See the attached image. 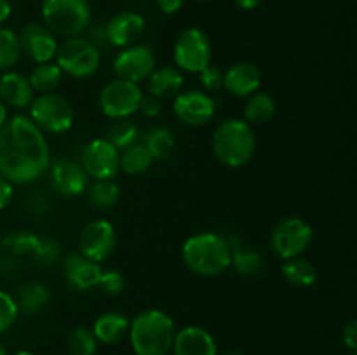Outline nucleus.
<instances>
[{"mask_svg": "<svg viewBox=\"0 0 357 355\" xmlns=\"http://www.w3.org/2000/svg\"><path fill=\"white\" fill-rule=\"evenodd\" d=\"M128 336L136 355H167L173 348L176 326L162 310H143L129 322Z\"/></svg>", "mask_w": 357, "mask_h": 355, "instance_id": "obj_3", "label": "nucleus"}, {"mask_svg": "<svg viewBox=\"0 0 357 355\" xmlns=\"http://www.w3.org/2000/svg\"><path fill=\"white\" fill-rule=\"evenodd\" d=\"M0 355H7V354H6V348L2 347V343H0Z\"/></svg>", "mask_w": 357, "mask_h": 355, "instance_id": "obj_49", "label": "nucleus"}, {"mask_svg": "<svg viewBox=\"0 0 357 355\" xmlns=\"http://www.w3.org/2000/svg\"><path fill=\"white\" fill-rule=\"evenodd\" d=\"M131 320L119 312H107L98 317L93 324V334L98 343L115 345L124 340L129 333Z\"/></svg>", "mask_w": 357, "mask_h": 355, "instance_id": "obj_25", "label": "nucleus"}, {"mask_svg": "<svg viewBox=\"0 0 357 355\" xmlns=\"http://www.w3.org/2000/svg\"><path fill=\"white\" fill-rule=\"evenodd\" d=\"M227 355H244V354H241V352H230V354H227Z\"/></svg>", "mask_w": 357, "mask_h": 355, "instance_id": "obj_50", "label": "nucleus"}, {"mask_svg": "<svg viewBox=\"0 0 357 355\" xmlns=\"http://www.w3.org/2000/svg\"><path fill=\"white\" fill-rule=\"evenodd\" d=\"M185 0H155L157 7L162 14H176L183 7Z\"/></svg>", "mask_w": 357, "mask_h": 355, "instance_id": "obj_44", "label": "nucleus"}, {"mask_svg": "<svg viewBox=\"0 0 357 355\" xmlns=\"http://www.w3.org/2000/svg\"><path fill=\"white\" fill-rule=\"evenodd\" d=\"M51 167V150L44 132L28 115L7 118L0 129V178L13 184H28Z\"/></svg>", "mask_w": 357, "mask_h": 355, "instance_id": "obj_1", "label": "nucleus"}, {"mask_svg": "<svg viewBox=\"0 0 357 355\" xmlns=\"http://www.w3.org/2000/svg\"><path fill=\"white\" fill-rule=\"evenodd\" d=\"M44 24L59 37H77L91 26L93 9L89 0H44Z\"/></svg>", "mask_w": 357, "mask_h": 355, "instance_id": "obj_5", "label": "nucleus"}, {"mask_svg": "<svg viewBox=\"0 0 357 355\" xmlns=\"http://www.w3.org/2000/svg\"><path fill=\"white\" fill-rule=\"evenodd\" d=\"M28 80H30V86L35 93L38 94L54 93V90L59 87V84H61L63 72L59 70V66L56 65V63L52 61L40 63V65H37L33 70H31Z\"/></svg>", "mask_w": 357, "mask_h": 355, "instance_id": "obj_29", "label": "nucleus"}, {"mask_svg": "<svg viewBox=\"0 0 357 355\" xmlns=\"http://www.w3.org/2000/svg\"><path fill=\"white\" fill-rule=\"evenodd\" d=\"M278 104L274 97L268 93L257 90L251 96H248L246 104H244V120L250 125H264L274 118Z\"/></svg>", "mask_w": 357, "mask_h": 355, "instance_id": "obj_26", "label": "nucleus"}, {"mask_svg": "<svg viewBox=\"0 0 357 355\" xmlns=\"http://www.w3.org/2000/svg\"><path fill=\"white\" fill-rule=\"evenodd\" d=\"M7 118H9V111H7V106L6 104L0 101V129L3 127V124L7 122Z\"/></svg>", "mask_w": 357, "mask_h": 355, "instance_id": "obj_47", "label": "nucleus"}, {"mask_svg": "<svg viewBox=\"0 0 357 355\" xmlns=\"http://www.w3.org/2000/svg\"><path fill=\"white\" fill-rule=\"evenodd\" d=\"M173 58L180 72L199 73L211 65V40L201 28H187L174 42Z\"/></svg>", "mask_w": 357, "mask_h": 355, "instance_id": "obj_9", "label": "nucleus"}, {"mask_svg": "<svg viewBox=\"0 0 357 355\" xmlns=\"http://www.w3.org/2000/svg\"><path fill=\"white\" fill-rule=\"evenodd\" d=\"M119 157H121V152L110 141L105 138H96L82 148L80 166L84 167L89 180H115L121 171Z\"/></svg>", "mask_w": 357, "mask_h": 355, "instance_id": "obj_11", "label": "nucleus"}, {"mask_svg": "<svg viewBox=\"0 0 357 355\" xmlns=\"http://www.w3.org/2000/svg\"><path fill=\"white\" fill-rule=\"evenodd\" d=\"M211 148L216 159L227 167L239 169L250 164L257 152V136L253 125L244 118H227L220 122L211 138Z\"/></svg>", "mask_w": 357, "mask_h": 355, "instance_id": "obj_4", "label": "nucleus"}, {"mask_svg": "<svg viewBox=\"0 0 357 355\" xmlns=\"http://www.w3.org/2000/svg\"><path fill=\"white\" fill-rule=\"evenodd\" d=\"M230 246V267L241 275V277H258L265 270V260L257 249L248 247L241 242L237 235L227 237Z\"/></svg>", "mask_w": 357, "mask_h": 355, "instance_id": "obj_22", "label": "nucleus"}, {"mask_svg": "<svg viewBox=\"0 0 357 355\" xmlns=\"http://www.w3.org/2000/svg\"><path fill=\"white\" fill-rule=\"evenodd\" d=\"M138 111L143 115V117H149V118H155L162 113V103H160L159 97L155 96H145L143 94L142 101H139V106Z\"/></svg>", "mask_w": 357, "mask_h": 355, "instance_id": "obj_40", "label": "nucleus"}, {"mask_svg": "<svg viewBox=\"0 0 357 355\" xmlns=\"http://www.w3.org/2000/svg\"><path fill=\"white\" fill-rule=\"evenodd\" d=\"M119 164H121V171H124L129 176H138V174L146 173L152 167L153 159L145 148L142 141L135 143V145L128 146L122 150L121 157H119Z\"/></svg>", "mask_w": 357, "mask_h": 355, "instance_id": "obj_30", "label": "nucleus"}, {"mask_svg": "<svg viewBox=\"0 0 357 355\" xmlns=\"http://www.w3.org/2000/svg\"><path fill=\"white\" fill-rule=\"evenodd\" d=\"M14 197V184L9 183L7 180L0 178V211L7 207L13 202Z\"/></svg>", "mask_w": 357, "mask_h": 355, "instance_id": "obj_43", "label": "nucleus"}, {"mask_svg": "<svg viewBox=\"0 0 357 355\" xmlns=\"http://www.w3.org/2000/svg\"><path fill=\"white\" fill-rule=\"evenodd\" d=\"M185 77L174 66H160L155 68L146 79V90L150 96H155L159 100H169L176 97L183 90Z\"/></svg>", "mask_w": 357, "mask_h": 355, "instance_id": "obj_23", "label": "nucleus"}, {"mask_svg": "<svg viewBox=\"0 0 357 355\" xmlns=\"http://www.w3.org/2000/svg\"><path fill=\"white\" fill-rule=\"evenodd\" d=\"M14 355H35V354H33V352H30V350H20V352H16Z\"/></svg>", "mask_w": 357, "mask_h": 355, "instance_id": "obj_48", "label": "nucleus"}, {"mask_svg": "<svg viewBox=\"0 0 357 355\" xmlns=\"http://www.w3.org/2000/svg\"><path fill=\"white\" fill-rule=\"evenodd\" d=\"M105 139L110 141L119 152H122V150H126L128 146L135 145V143L139 141L138 125L131 120V117L115 118V120L108 125Z\"/></svg>", "mask_w": 357, "mask_h": 355, "instance_id": "obj_33", "label": "nucleus"}, {"mask_svg": "<svg viewBox=\"0 0 357 355\" xmlns=\"http://www.w3.org/2000/svg\"><path fill=\"white\" fill-rule=\"evenodd\" d=\"M17 33L10 28L0 26V72H9L21 59Z\"/></svg>", "mask_w": 357, "mask_h": 355, "instance_id": "obj_34", "label": "nucleus"}, {"mask_svg": "<svg viewBox=\"0 0 357 355\" xmlns=\"http://www.w3.org/2000/svg\"><path fill=\"white\" fill-rule=\"evenodd\" d=\"M38 235L30 230H13L2 235V251L7 256H31L37 246Z\"/></svg>", "mask_w": 357, "mask_h": 355, "instance_id": "obj_32", "label": "nucleus"}, {"mask_svg": "<svg viewBox=\"0 0 357 355\" xmlns=\"http://www.w3.org/2000/svg\"><path fill=\"white\" fill-rule=\"evenodd\" d=\"M66 347H68L70 355H96L98 340L94 338L93 331L79 326L68 334Z\"/></svg>", "mask_w": 357, "mask_h": 355, "instance_id": "obj_35", "label": "nucleus"}, {"mask_svg": "<svg viewBox=\"0 0 357 355\" xmlns=\"http://www.w3.org/2000/svg\"><path fill=\"white\" fill-rule=\"evenodd\" d=\"M54 59L63 75L72 79H89L100 70L101 52L86 37L77 35L58 44Z\"/></svg>", "mask_w": 357, "mask_h": 355, "instance_id": "obj_6", "label": "nucleus"}, {"mask_svg": "<svg viewBox=\"0 0 357 355\" xmlns=\"http://www.w3.org/2000/svg\"><path fill=\"white\" fill-rule=\"evenodd\" d=\"M261 72L250 61H237L223 72V89L236 97H248L260 90Z\"/></svg>", "mask_w": 357, "mask_h": 355, "instance_id": "obj_19", "label": "nucleus"}, {"mask_svg": "<svg viewBox=\"0 0 357 355\" xmlns=\"http://www.w3.org/2000/svg\"><path fill=\"white\" fill-rule=\"evenodd\" d=\"M171 352L174 355H218V347L204 327L187 326L176 331Z\"/></svg>", "mask_w": 357, "mask_h": 355, "instance_id": "obj_20", "label": "nucleus"}, {"mask_svg": "<svg viewBox=\"0 0 357 355\" xmlns=\"http://www.w3.org/2000/svg\"><path fill=\"white\" fill-rule=\"evenodd\" d=\"M30 120L49 134H63L70 131L75 120V111L70 101L61 94H38L30 103Z\"/></svg>", "mask_w": 357, "mask_h": 355, "instance_id": "obj_7", "label": "nucleus"}, {"mask_svg": "<svg viewBox=\"0 0 357 355\" xmlns=\"http://www.w3.org/2000/svg\"><path fill=\"white\" fill-rule=\"evenodd\" d=\"M342 340H344V345L351 352L357 350V322L354 319L349 320L344 326V331H342Z\"/></svg>", "mask_w": 357, "mask_h": 355, "instance_id": "obj_42", "label": "nucleus"}, {"mask_svg": "<svg viewBox=\"0 0 357 355\" xmlns=\"http://www.w3.org/2000/svg\"><path fill=\"white\" fill-rule=\"evenodd\" d=\"M195 2H211V0H195Z\"/></svg>", "mask_w": 357, "mask_h": 355, "instance_id": "obj_52", "label": "nucleus"}, {"mask_svg": "<svg viewBox=\"0 0 357 355\" xmlns=\"http://www.w3.org/2000/svg\"><path fill=\"white\" fill-rule=\"evenodd\" d=\"M35 97V90L31 89L30 80L26 75L20 72H3L0 77V101L7 108L14 110H23L30 106V103Z\"/></svg>", "mask_w": 357, "mask_h": 355, "instance_id": "obj_21", "label": "nucleus"}, {"mask_svg": "<svg viewBox=\"0 0 357 355\" xmlns=\"http://www.w3.org/2000/svg\"><path fill=\"white\" fill-rule=\"evenodd\" d=\"M115 247H117V232L107 219H94L87 223L79 233V253L96 263L110 258Z\"/></svg>", "mask_w": 357, "mask_h": 355, "instance_id": "obj_14", "label": "nucleus"}, {"mask_svg": "<svg viewBox=\"0 0 357 355\" xmlns=\"http://www.w3.org/2000/svg\"><path fill=\"white\" fill-rule=\"evenodd\" d=\"M86 197L94 209H112L121 200V187L114 180L94 181L87 187Z\"/></svg>", "mask_w": 357, "mask_h": 355, "instance_id": "obj_31", "label": "nucleus"}, {"mask_svg": "<svg viewBox=\"0 0 357 355\" xmlns=\"http://www.w3.org/2000/svg\"><path fill=\"white\" fill-rule=\"evenodd\" d=\"M87 30H89V37H86V38L91 42V44L96 45L98 49L110 45V44H108L107 26H105V24L98 23V24H94V26H89Z\"/></svg>", "mask_w": 357, "mask_h": 355, "instance_id": "obj_41", "label": "nucleus"}, {"mask_svg": "<svg viewBox=\"0 0 357 355\" xmlns=\"http://www.w3.org/2000/svg\"><path fill=\"white\" fill-rule=\"evenodd\" d=\"M281 274L289 284L296 285V287H310L317 281L316 267L302 256L282 260Z\"/></svg>", "mask_w": 357, "mask_h": 355, "instance_id": "obj_27", "label": "nucleus"}, {"mask_svg": "<svg viewBox=\"0 0 357 355\" xmlns=\"http://www.w3.org/2000/svg\"><path fill=\"white\" fill-rule=\"evenodd\" d=\"M0 251H2V233H0Z\"/></svg>", "mask_w": 357, "mask_h": 355, "instance_id": "obj_51", "label": "nucleus"}, {"mask_svg": "<svg viewBox=\"0 0 357 355\" xmlns=\"http://www.w3.org/2000/svg\"><path fill=\"white\" fill-rule=\"evenodd\" d=\"M17 315H20V310L14 301V296L6 291H0V333L10 329L13 324L16 322Z\"/></svg>", "mask_w": 357, "mask_h": 355, "instance_id": "obj_38", "label": "nucleus"}, {"mask_svg": "<svg viewBox=\"0 0 357 355\" xmlns=\"http://www.w3.org/2000/svg\"><path fill=\"white\" fill-rule=\"evenodd\" d=\"M51 298L52 291L49 285H45L44 282L31 281L17 287L14 301H16L20 312L31 315V313L42 312L51 303Z\"/></svg>", "mask_w": 357, "mask_h": 355, "instance_id": "obj_24", "label": "nucleus"}, {"mask_svg": "<svg viewBox=\"0 0 357 355\" xmlns=\"http://www.w3.org/2000/svg\"><path fill=\"white\" fill-rule=\"evenodd\" d=\"M143 90L139 84L129 82L115 77L101 89L98 104L105 117L110 120L115 118H128L138 111L139 101H142Z\"/></svg>", "mask_w": 357, "mask_h": 355, "instance_id": "obj_10", "label": "nucleus"}, {"mask_svg": "<svg viewBox=\"0 0 357 355\" xmlns=\"http://www.w3.org/2000/svg\"><path fill=\"white\" fill-rule=\"evenodd\" d=\"M181 260L192 274L218 277L230 268L229 240L215 232L195 233L183 242Z\"/></svg>", "mask_w": 357, "mask_h": 355, "instance_id": "obj_2", "label": "nucleus"}, {"mask_svg": "<svg viewBox=\"0 0 357 355\" xmlns=\"http://www.w3.org/2000/svg\"><path fill=\"white\" fill-rule=\"evenodd\" d=\"M17 40H20L21 54L26 56L35 65H40V63H47L54 59L56 49H58V40H56V35L45 24H24L20 30V33H17Z\"/></svg>", "mask_w": 357, "mask_h": 355, "instance_id": "obj_15", "label": "nucleus"}, {"mask_svg": "<svg viewBox=\"0 0 357 355\" xmlns=\"http://www.w3.org/2000/svg\"><path fill=\"white\" fill-rule=\"evenodd\" d=\"M199 84L202 86L204 93H218L223 89V70L216 65L206 66L202 72L197 73Z\"/></svg>", "mask_w": 357, "mask_h": 355, "instance_id": "obj_39", "label": "nucleus"}, {"mask_svg": "<svg viewBox=\"0 0 357 355\" xmlns=\"http://www.w3.org/2000/svg\"><path fill=\"white\" fill-rule=\"evenodd\" d=\"M10 14H13V6L9 0H0V26L9 19Z\"/></svg>", "mask_w": 357, "mask_h": 355, "instance_id": "obj_45", "label": "nucleus"}, {"mask_svg": "<svg viewBox=\"0 0 357 355\" xmlns=\"http://www.w3.org/2000/svg\"><path fill=\"white\" fill-rule=\"evenodd\" d=\"M100 263L89 260V258L82 256L77 253H68L63 260V274H65V282L72 291L86 292L89 289L96 287L98 281L101 277Z\"/></svg>", "mask_w": 357, "mask_h": 355, "instance_id": "obj_18", "label": "nucleus"}, {"mask_svg": "<svg viewBox=\"0 0 357 355\" xmlns=\"http://www.w3.org/2000/svg\"><path fill=\"white\" fill-rule=\"evenodd\" d=\"M232 2L236 3V6L239 7V9L253 10V9H257L258 6H260L261 0H232Z\"/></svg>", "mask_w": 357, "mask_h": 355, "instance_id": "obj_46", "label": "nucleus"}, {"mask_svg": "<svg viewBox=\"0 0 357 355\" xmlns=\"http://www.w3.org/2000/svg\"><path fill=\"white\" fill-rule=\"evenodd\" d=\"M108 44L112 47L124 49L129 45L138 44L139 38L145 35L146 21L145 17L135 10H122L110 17L107 24Z\"/></svg>", "mask_w": 357, "mask_h": 355, "instance_id": "obj_17", "label": "nucleus"}, {"mask_svg": "<svg viewBox=\"0 0 357 355\" xmlns=\"http://www.w3.org/2000/svg\"><path fill=\"white\" fill-rule=\"evenodd\" d=\"M351 355H357V352H351Z\"/></svg>", "mask_w": 357, "mask_h": 355, "instance_id": "obj_53", "label": "nucleus"}, {"mask_svg": "<svg viewBox=\"0 0 357 355\" xmlns=\"http://www.w3.org/2000/svg\"><path fill=\"white\" fill-rule=\"evenodd\" d=\"M157 68V59L149 45H129L121 49L114 58V73L117 79L129 82H145L150 73Z\"/></svg>", "mask_w": 357, "mask_h": 355, "instance_id": "obj_13", "label": "nucleus"}, {"mask_svg": "<svg viewBox=\"0 0 357 355\" xmlns=\"http://www.w3.org/2000/svg\"><path fill=\"white\" fill-rule=\"evenodd\" d=\"M216 100L201 89L181 90L173 101V111L180 122L190 127L209 124L216 113Z\"/></svg>", "mask_w": 357, "mask_h": 355, "instance_id": "obj_12", "label": "nucleus"}, {"mask_svg": "<svg viewBox=\"0 0 357 355\" xmlns=\"http://www.w3.org/2000/svg\"><path fill=\"white\" fill-rule=\"evenodd\" d=\"M47 173L51 187L63 197H79L89 187V176L79 160L61 159L52 164Z\"/></svg>", "mask_w": 357, "mask_h": 355, "instance_id": "obj_16", "label": "nucleus"}, {"mask_svg": "<svg viewBox=\"0 0 357 355\" xmlns=\"http://www.w3.org/2000/svg\"><path fill=\"white\" fill-rule=\"evenodd\" d=\"M142 143L149 150L153 160H164L173 153L174 146H176V138L171 129L164 127V125H155L142 136Z\"/></svg>", "mask_w": 357, "mask_h": 355, "instance_id": "obj_28", "label": "nucleus"}, {"mask_svg": "<svg viewBox=\"0 0 357 355\" xmlns=\"http://www.w3.org/2000/svg\"><path fill=\"white\" fill-rule=\"evenodd\" d=\"M96 287L107 296L121 294L126 287L124 275H122L119 270H112V268L110 270H103L101 271V277L100 281H98Z\"/></svg>", "mask_w": 357, "mask_h": 355, "instance_id": "obj_37", "label": "nucleus"}, {"mask_svg": "<svg viewBox=\"0 0 357 355\" xmlns=\"http://www.w3.org/2000/svg\"><path fill=\"white\" fill-rule=\"evenodd\" d=\"M314 240V230L310 223L300 216H288L272 228L271 247L281 260L302 256Z\"/></svg>", "mask_w": 357, "mask_h": 355, "instance_id": "obj_8", "label": "nucleus"}, {"mask_svg": "<svg viewBox=\"0 0 357 355\" xmlns=\"http://www.w3.org/2000/svg\"><path fill=\"white\" fill-rule=\"evenodd\" d=\"M31 256L37 260L38 265L42 267H52L61 260V246L54 237L49 235H38L37 246Z\"/></svg>", "mask_w": 357, "mask_h": 355, "instance_id": "obj_36", "label": "nucleus"}]
</instances>
